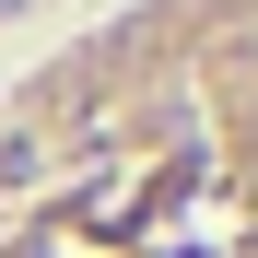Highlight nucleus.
I'll use <instances>...</instances> for the list:
<instances>
[{"label":"nucleus","instance_id":"obj_1","mask_svg":"<svg viewBox=\"0 0 258 258\" xmlns=\"http://www.w3.org/2000/svg\"><path fill=\"white\" fill-rule=\"evenodd\" d=\"M0 12H24V0H0Z\"/></svg>","mask_w":258,"mask_h":258}]
</instances>
